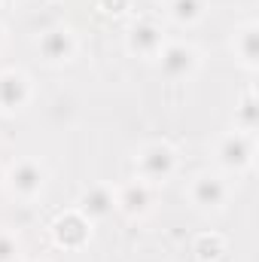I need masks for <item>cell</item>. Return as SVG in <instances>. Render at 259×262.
Wrapping results in <instances>:
<instances>
[{
	"label": "cell",
	"instance_id": "obj_1",
	"mask_svg": "<svg viewBox=\"0 0 259 262\" xmlns=\"http://www.w3.org/2000/svg\"><path fill=\"white\" fill-rule=\"evenodd\" d=\"M256 134H247V131L229 128L223 131L213 143V162H217V171L226 174V177H244L253 165H256Z\"/></svg>",
	"mask_w": 259,
	"mask_h": 262
},
{
	"label": "cell",
	"instance_id": "obj_2",
	"mask_svg": "<svg viewBox=\"0 0 259 262\" xmlns=\"http://www.w3.org/2000/svg\"><path fill=\"white\" fill-rule=\"evenodd\" d=\"M180 168V152L174 143L168 140H149L137 149L134 156V171L137 180L149 183V186H165Z\"/></svg>",
	"mask_w": 259,
	"mask_h": 262
},
{
	"label": "cell",
	"instance_id": "obj_3",
	"mask_svg": "<svg viewBox=\"0 0 259 262\" xmlns=\"http://www.w3.org/2000/svg\"><path fill=\"white\" fill-rule=\"evenodd\" d=\"M46 183H49V171L34 156H21L3 171V189L15 201H37L46 192Z\"/></svg>",
	"mask_w": 259,
	"mask_h": 262
},
{
	"label": "cell",
	"instance_id": "obj_4",
	"mask_svg": "<svg viewBox=\"0 0 259 262\" xmlns=\"http://www.w3.org/2000/svg\"><path fill=\"white\" fill-rule=\"evenodd\" d=\"M186 195L198 213H220L232 201V180L220 171H198L189 180Z\"/></svg>",
	"mask_w": 259,
	"mask_h": 262
},
{
	"label": "cell",
	"instance_id": "obj_5",
	"mask_svg": "<svg viewBox=\"0 0 259 262\" xmlns=\"http://www.w3.org/2000/svg\"><path fill=\"white\" fill-rule=\"evenodd\" d=\"M156 64H159L165 79L186 82V79H192L195 73H198V67H201V52H198V46L186 43V40H168L162 46V52L156 55Z\"/></svg>",
	"mask_w": 259,
	"mask_h": 262
},
{
	"label": "cell",
	"instance_id": "obj_6",
	"mask_svg": "<svg viewBox=\"0 0 259 262\" xmlns=\"http://www.w3.org/2000/svg\"><path fill=\"white\" fill-rule=\"evenodd\" d=\"M37 52L49 67H64L79 55V37L70 25H52L37 37Z\"/></svg>",
	"mask_w": 259,
	"mask_h": 262
},
{
	"label": "cell",
	"instance_id": "obj_7",
	"mask_svg": "<svg viewBox=\"0 0 259 262\" xmlns=\"http://www.w3.org/2000/svg\"><path fill=\"white\" fill-rule=\"evenodd\" d=\"M165 43H168L165 28L153 15H137L125 31V49L134 58H156Z\"/></svg>",
	"mask_w": 259,
	"mask_h": 262
},
{
	"label": "cell",
	"instance_id": "obj_8",
	"mask_svg": "<svg viewBox=\"0 0 259 262\" xmlns=\"http://www.w3.org/2000/svg\"><path fill=\"white\" fill-rule=\"evenodd\" d=\"M31 101H34V79L18 67H3L0 70V113L15 116L28 110Z\"/></svg>",
	"mask_w": 259,
	"mask_h": 262
},
{
	"label": "cell",
	"instance_id": "obj_9",
	"mask_svg": "<svg viewBox=\"0 0 259 262\" xmlns=\"http://www.w3.org/2000/svg\"><path fill=\"white\" fill-rule=\"evenodd\" d=\"M92 232H95V223H89L76 207L61 210L49 226V235H52L55 247H61V250H82L92 241Z\"/></svg>",
	"mask_w": 259,
	"mask_h": 262
},
{
	"label": "cell",
	"instance_id": "obj_10",
	"mask_svg": "<svg viewBox=\"0 0 259 262\" xmlns=\"http://www.w3.org/2000/svg\"><path fill=\"white\" fill-rule=\"evenodd\" d=\"M153 207H156V186L137 177L116 189V210L128 220H143L146 213H153Z\"/></svg>",
	"mask_w": 259,
	"mask_h": 262
},
{
	"label": "cell",
	"instance_id": "obj_11",
	"mask_svg": "<svg viewBox=\"0 0 259 262\" xmlns=\"http://www.w3.org/2000/svg\"><path fill=\"white\" fill-rule=\"evenodd\" d=\"M76 210L89 220V223H104L113 216L116 210V189L107 183H92L85 186L76 198Z\"/></svg>",
	"mask_w": 259,
	"mask_h": 262
},
{
	"label": "cell",
	"instance_id": "obj_12",
	"mask_svg": "<svg viewBox=\"0 0 259 262\" xmlns=\"http://www.w3.org/2000/svg\"><path fill=\"white\" fill-rule=\"evenodd\" d=\"M232 55L247 73L259 70V21L247 18L232 31Z\"/></svg>",
	"mask_w": 259,
	"mask_h": 262
},
{
	"label": "cell",
	"instance_id": "obj_13",
	"mask_svg": "<svg viewBox=\"0 0 259 262\" xmlns=\"http://www.w3.org/2000/svg\"><path fill=\"white\" fill-rule=\"evenodd\" d=\"M232 128L256 134V128H259V98H256V89H253V85H247V89L241 92V98L235 101Z\"/></svg>",
	"mask_w": 259,
	"mask_h": 262
},
{
	"label": "cell",
	"instance_id": "obj_14",
	"mask_svg": "<svg viewBox=\"0 0 259 262\" xmlns=\"http://www.w3.org/2000/svg\"><path fill=\"white\" fill-rule=\"evenodd\" d=\"M165 12L174 25L192 28L207 15V0H165Z\"/></svg>",
	"mask_w": 259,
	"mask_h": 262
},
{
	"label": "cell",
	"instance_id": "obj_15",
	"mask_svg": "<svg viewBox=\"0 0 259 262\" xmlns=\"http://www.w3.org/2000/svg\"><path fill=\"white\" fill-rule=\"evenodd\" d=\"M195 262H220L226 256V238L220 232H201L192 241Z\"/></svg>",
	"mask_w": 259,
	"mask_h": 262
},
{
	"label": "cell",
	"instance_id": "obj_16",
	"mask_svg": "<svg viewBox=\"0 0 259 262\" xmlns=\"http://www.w3.org/2000/svg\"><path fill=\"white\" fill-rule=\"evenodd\" d=\"M0 262H21V241L9 229H0Z\"/></svg>",
	"mask_w": 259,
	"mask_h": 262
},
{
	"label": "cell",
	"instance_id": "obj_17",
	"mask_svg": "<svg viewBox=\"0 0 259 262\" xmlns=\"http://www.w3.org/2000/svg\"><path fill=\"white\" fill-rule=\"evenodd\" d=\"M95 3H98V9L107 18H122V15H128L131 6H134V0H95Z\"/></svg>",
	"mask_w": 259,
	"mask_h": 262
},
{
	"label": "cell",
	"instance_id": "obj_18",
	"mask_svg": "<svg viewBox=\"0 0 259 262\" xmlns=\"http://www.w3.org/2000/svg\"><path fill=\"white\" fill-rule=\"evenodd\" d=\"M3 40H6V28H3V21H0V49H3Z\"/></svg>",
	"mask_w": 259,
	"mask_h": 262
},
{
	"label": "cell",
	"instance_id": "obj_19",
	"mask_svg": "<svg viewBox=\"0 0 259 262\" xmlns=\"http://www.w3.org/2000/svg\"><path fill=\"white\" fill-rule=\"evenodd\" d=\"M18 0H0V6H15Z\"/></svg>",
	"mask_w": 259,
	"mask_h": 262
}]
</instances>
